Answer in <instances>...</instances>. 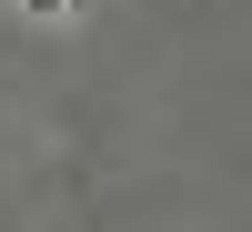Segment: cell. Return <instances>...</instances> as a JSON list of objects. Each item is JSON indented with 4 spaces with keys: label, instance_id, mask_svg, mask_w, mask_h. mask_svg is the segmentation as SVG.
Returning a JSON list of instances; mask_svg holds the SVG:
<instances>
[{
    "label": "cell",
    "instance_id": "cell-1",
    "mask_svg": "<svg viewBox=\"0 0 252 232\" xmlns=\"http://www.w3.org/2000/svg\"><path fill=\"white\" fill-rule=\"evenodd\" d=\"M31 10H61V0H31ZM71 10H81V0H71Z\"/></svg>",
    "mask_w": 252,
    "mask_h": 232
}]
</instances>
